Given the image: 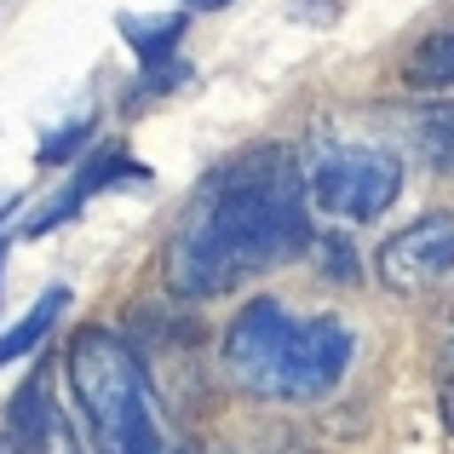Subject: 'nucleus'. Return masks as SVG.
I'll use <instances>...</instances> for the list:
<instances>
[{
    "instance_id": "nucleus-1",
    "label": "nucleus",
    "mask_w": 454,
    "mask_h": 454,
    "mask_svg": "<svg viewBox=\"0 0 454 454\" xmlns=\"http://www.w3.org/2000/svg\"><path fill=\"white\" fill-rule=\"evenodd\" d=\"M305 242V178L288 167L282 150H254L201 190V207L167 247V282L190 300H213L247 277H265Z\"/></svg>"
},
{
    "instance_id": "nucleus-2",
    "label": "nucleus",
    "mask_w": 454,
    "mask_h": 454,
    "mask_svg": "<svg viewBox=\"0 0 454 454\" xmlns=\"http://www.w3.org/2000/svg\"><path fill=\"white\" fill-rule=\"evenodd\" d=\"M351 328L340 317H294L277 300H254L224 328V363L254 397L317 403L351 368Z\"/></svg>"
},
{
    "instance_id": "nucleus-3",
    "label": "nucleus",
    "mask_w": 454,
    "mask_h": 454,
    "mask_svg": "<svg viewBox=\"0 0 454 454\" xmlns=\"http://www.w3.org/2000/svg\"><path fill=\"white\" fill-rule=\"evenodd\" d=\"M69 386L81 397V414H87L98 454H167L150 380L121 333L81 328L69 340Z\"/></svg>"
},
{
    "instance_id": "nucleus-4",
    "label": "nucleus",
    "mask_w": 454,
    "mask_h": 454,
    "mask_svg": "<svg viewBox=\"0 0 454 454\" xmlns=\"http://www.w3.org/2000/svg\"><path fill=\"white\" fill-rule=\"evenodd\" d=\"M305 196L328 219H380L403 196V161L380 145H328L305 173Z\"/></svg>"
},
{
    "instance_id": "nucleus-5",
    "label": "nucleus",
    "mask_w": 454,
    "mask_h": 454,
    "mask_svg": "<svg viewBox=\"0 0 454 454\" xmlns=\"http://www.w3.org/2000/svg\"><path fill=\"white\" fill-rule=\"evenodd\" d=\"M374 270L397 294L454 277V213H426V219L403 224L397 236H386L374 254Z\"/></svg>"
},
{
    "instance_id": "nucleus-6",
    "label": "nucleus",
    "mask_w": 454,
    "mask_h": 454,
    "mask_svg": "<svg viewBox=\"0 0 454 454\" xmlns=\"http://www.w3.org/2000/svg\"><path fill=\"white\" fill-rule=\"evenodd\" d=\"M6 437L23 454H81L75 432H69V414L58 409L52 391V368H35L18 391H12V414H6Z\"/></svg>"
},
{
    "instance_id": "nucleus-7",
    "label": "nucleus",
    "mask_w": 454,
    "mask_h": 454,
    "mask_svg": "<svg viewBox=\"0 0 454 454\" xmlns=\"http://www.w3.org/2000/svg\"><path fill=\"white\" fill-rule=\"evenodd\" d=\"M127 178H138V184H145L150 173H145V167H133V161H121V155H104V161L81 167V184H69L64 196H58L52 207H41L29 224H23V231H29V236H41V231H58V224H64L69 213H81V201H87V196H98V190H110V184H127Z\"/></svg>"
},
{
    "instance_id": "nucleus-8",
    "label": "nucleus",
    "mask_w": 454,
    "mask_h": 454,
    "mask_svg": "<svg viewBox=\"0 0 454 454\" xmlns=\"http://www.w3.org/2000/svg\"><path fill=\"white\" fill-rule=\"evenodd\" d=\"M409 145H414V155H420L426 167L454 173V98H437V104H426V110H414Z\"/></svg>"
},
{
    "instance_id": "nucleus-9",
    "label": "nucleus",
    "mask_w": 454,
    "mask_h": 454,
    "mask_svg": "<svg viewBox=\"0 0 454 454\" xmlns=\"http://www.w3.org/2000/svg\"><path fill=\"white\" fill-rule=\"evenodd\" d=\"M403 81H409L414 92H443V87H454V23H449V29H432L420 46H414L409 64H403Z\"/></svg>"
},
{
    "instance_id": "nucleus-10",
    "label": "nucleus",
    "mask_w": 454,
    "mask_h": 454,
    "mask_svg": "<svg viewBox=\"0 0 454 454\" xmlns=\"http://www.w3.org/2000/svg\"><path fill=\"white\" fill-rule=\"evenodd\" d=\"M64 305H69V288H46L41 300L29 305V317H23V322H12V328L0 333V368H6V363H18V356H29L35 345H41L46 333H52V322H58V310H64Z\"/></svg>"
},
{
    "instance_id": "nucleus-11",
    "label": "nucleus",
    "mask_w": 454,
    "mask_h": 454,
    "mask_svg": "<svg viewBox=\"0 0 454 454\" xmlns=\"http://www.w3.org/2000/svg\"><path fill=\"white\" fill-rule=\"evenodd\" d=\"M121 35L150 69L173 64V46L184 41V12H167V18H121Z\"/></svg>"
},
{
    "instance_id": "nucleus-12",
    "label": "nucleus",
    "mask_w": 454,
    "mask_h": 454,
    "mask_svg": "<svg viewBox=\"0 0 454 454\" xmlns=\"http://www.w3.org/2000/svg\"><path fill=\"white\" fill-rule=\"evenodd\" d=\"M92 127H98V115H75V121H64L52 138H41V150H35V155H41V167H58V161H69V155H75V150L92 138Z\"/></svg>"
},
{
    "instance_id": "nucleus-13",
    "label": "nucleus",
    "mask_w": 454,
    "mask_h": 454,
    "mask_svg": "<svg viewBox=\"0 0 454 454\" xmlns=\"http://www.w3.org/2000/svg\"><path fill=\"white\" fill-rule=\"evenodd\" d=\"M437 409H443V426L454 432V345L443 351V363H437Z\"/></svg>"
},
{
    "instance_id": "nucleus-14",
    "label": "nucleus",
    "mask_w": 454,
    "mask_h": 454,
    "mask_svg": "<svg viewBox=\"0 0 454 454\" xmlns=\"http://www.w3.org/2000/svg\"><path fill=\"white\" fill-rule=\"evenodd\" d=\"M219 6H231V0H190V12H219Z\"/></svg>"
},
{
    "instance_id": "nucleus-15",
    "label": "nucleus",
    "mask_w": 454,
    "mask_h": 454,
    "mask_svg": "<svg viewBox=\"0 0 454 454\" xmlns=\"http://www.w3.org/2000/svg\"><path fill=\"white\" fill-rule=\"evenodd\" d=\"M184 454H231V449H219V443H196V449H184Z\"/></svg>"
},
{
    "instance_id": "nucleus-16",
    "label": "nucleus",
    "mask_w": 454,
    "mask_h": 454,
    "mask_svg": "<svg viewBox=\"0 0 454 454\" xmlns=\"http://www.w3.org/2000/svg\"><path fill=\"white\" fill-rule=\"evenodd\" d=\"M12 213H18V201H0V224H6V219H12Z\"/></svg>"
},
{
    "instance_id": "nucleus-17",
    "label": "nucleus",
    "mask_w": 454,
    "mask_h": 454,
    "mask_svg": "<svg viewBox=\"0 0 454 454\" xmlns=\"http://www.w3.org/2000/svg\"><path fill=\"white\" fill-rule=\"evenodd\" d=\"M0 454H23L18 443H12V437H0Z\"/></svg>"
},
{
    "instance_id": "nucleus-18",
    "label": "nucleus",
    "mask_w": 454,
    "mask_h": 454,
    "mask_svg": "<svg viewBox=\"0 0 454 454\" xmlns=\"http://www.w3.org/2000/svg\"><path fill=\"white\" fill-rule=\"evenodd\" d=\"M0 282H6V242H0Z\"/></svg>"
}]
</instances>
